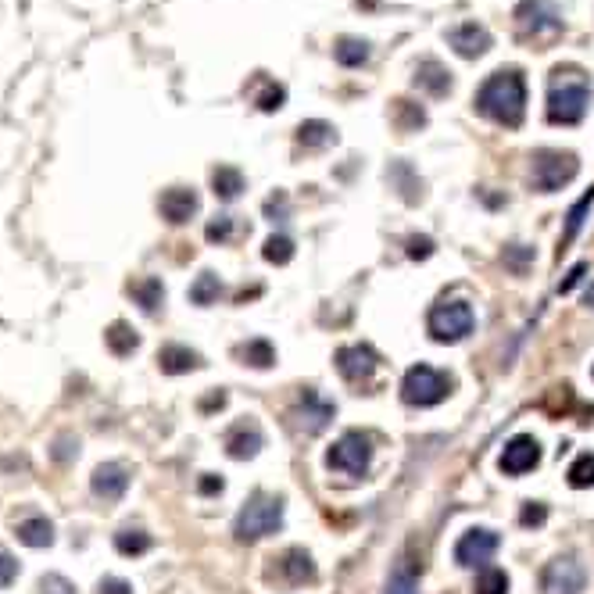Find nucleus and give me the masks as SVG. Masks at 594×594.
<instances>
[{
	"mask_svg": "<svg viewBox=\"0 0 594 594\" xmlns=\"http://www.w3.org/2000/svg\"><path fill=\"white\" fill-rule=\"evenodd\" d=\"M476 111L505 129H516L527 115V83L516 68H501L476 90Z\"/></svg>",
	"mask_w": 594,
	"mask_h": 594,
	"instance_id": "nucleus-1",
	"label": "nucleus"
},
{
	"mask_svg": "<svg viewBox=\"0 0 594 594\" xmlns=\"http://www.w3.org/2000/svg\"><path fill=\"white\" fill-rule=\"evenodd\" d=\"M591 104V86L580 72H555L548 90V122L555 126H577Z\"/></svg>",
	"mask_w": 594,
	"mask_h": 594,
	"instance_id": "nucleus-2",
	"label": "nucleus"
},
{
	"mask_svg": "<svg viewBox=\"0 0 594 594\" xmlns=\"http://www.w3.org/2000/svg\"><path fill=\"white\" fill-rule=\"evenodd\" d=\"M283 527V498L276 494H251L244 509L237 512V523H233V534H237L240 544H255L262 537L276 534Z\"/></svg>",
	"mask_w": 594,
	"mask_h": 594,
	"instance_id": "nucleus-3",
	"label": "nucleus"
},
{
	"mask_svg": "<svg viewBox=\"0 0 594 594\" xmlns=\"http://www.w3.org/2000/svg\"><path fill=\"white\" fill-rule=\"evenodd\" d=\"M326 466H330L333 473L362 480V476L369 473V466H373V441H369V433H362V430L340 433L337 444L326 451Z\"/></svg>",
	"mask_w": 594,
	"mask_h": 594,
	"instance_id": "nucleus-4",
	"label": "nucleus"
},
{
	"mask_svg": "<svg viewBox=\"0 0 594 594\" xmlns=\"http://www.w3.org/2000/svg\"><path fill=\"white\" fill-rule=\"evenodd\" d=\"M451 394V376L433 365H412L401 380V401L412 408H433Z\"/></svg>",
	"mask_w": 594,
	"mask_h": 594,
	"instance_id": "nucleus-5",
	"label": "nucleus"
},
{
	"mask_svg": "<svg viewBox=\"0 0 594 594\" xmlns=\"http://www.w3.org/2000/svg\"><path fill=\"white\" fill-rule=\"evenodd\" d=\"M476 315L466 301H444V305H433L426 315V330L437 344H459L473 333Z\"/></svg>",
	"mask_w": 594,
	"mask_h": 594,
	"instance_id": "nucleus-6",
	"label": "nucleus"
},
{
	"mask_svg": "<svg viewBox=\"0 0 594 594\" xmlns=\"http://www.w3.org/2000/svg\"><path fill=\"white\" fill-rule=\"evenodd\" d=\"M577 172H580V158L573 151H537L530 179H534V190L555 194V190H562L566 183H573Z\"/></svg>",
	"mask_w": 594,
	"mask_h": 594,
	"instance_id": "nucleus-7",
	"label": "nucleus"
},
{
	"mask_svg": "<svg viewBox=\"0 0 594 594\" xmlns=\"http://www.w3.org/2000/svg\"><path fill=\"white\" fill-rule=\"evenodd\" d=\"M544 594H584L587 591V569L577 555H559L544 566L541 573Z\"/></svg>",
	"mask_w": 594,
	"mask_h": 594,
	"instance_id": "nucleus-8",
	"label": "nucleus"
},
{
	"mask_svg": "<svg viewBox=\"0 0 594 594\" xmlns=\"http://www.w3.org/2000/svg\"><path fill=\"white\" fill-rule=\"evenodd\" d=\"M516 26L523 36H555L562 33V15L555 8V0H519L516 8Z\"/></svg>",
	"mask_w": 594,
	"mask_h": 594,
	"instance_id": "nucleus-9",
	"label": "nucleus"
},
{
	"mask_svg": "<svg viewBox=\"0 0 594 594\" xmlns=\"http://www.w3.org/2000/svg\"><path fill=\"white\" fill-rule=\"evenodd\" d=\"M276 566L269 569V580L276 587H287V591H294V587H305L315 580V562L312 555L305 552V548H287V552L280 555V559H272Z\"/></svg>",
	"mask_w": 594,
	"mask_h": 594,
	"instance_id": "nucleus-10",
	"label": "nucleus"
},
{
	"mask_svg": "<svg viewBox=\"0 0 594 594\" xmlns=\"http://www.w3.org/2000/svg\"><path fill=\"white\" fill-rule=\"evenodd\" d=\"M498 548H501V537L494 534V530L476 527V530H469V534L459 537V544H455V562L466 566V569L487 566V562L498 555Z\"/></svg>",
	"mask_w": 594,
	"mask_h": 594,
	"instance_id": "nucleus-11",
	"label": "nucleus"
},
{
	"mask_svg": "<svg viewBox=\"0 0 594 594\" xmlns=\"http://www.w3.org/2000/svg\"><path fill=\"white\" fill-rule=\"evenodd\" d=\"M541 466V444L530 437V433H516L509 444H505V451H501L498 459V469L505 476H527L530 469Z\"/></svg>",
	"mask_w": 594,
	"mask_h": 594,
	"instance_id": "nucleus-12",
	"label": "nucleus"
},
{
	"mask_svg": "<svg viewBox=\"0 0 594 594\" xmlns=\"http://www.w3.org/2000/svg\"><path fill=\"white\" fill-rule=\"evenodd\" d=\"M380 369V355L369 344H348L337 351V373L348 383H369Z\"/></svg>",
	"mask_w": 594,
	"mask_h": 594,
	"instance_id": "nucleus-13",
	"label": "nucleus"
},
{
	"mask_svg": "<svg viewBox=\"0 0 594 594\" xmlns=\"http://www.w3.org/2000/svg\"><path fill=\"white\" fill-rule=\"evenodd\" d=\"M90 491L101 501H122V494L129 491V469L122 462H101L90 476Z\"/></svg>",
	"mask_w": 594,
	"mask_h": 594,
	"instance_id": "nucleus-14",
	"label": "nucleus"
},
{
	"mask_svg": "<svg viewBox=\"0 0 594 594\" xmlns=\"http://www.w3.org/2000/svg\"><path fill=\"white\" fill-rule=\"evenodd\" d=\"M262 448H265V433H262V426L251 423V419H244V423H237L226 433V455L237 462L255 459Z\"/></svg>",
	"mask_w": 594,
	"mask_h": 594,
	"instance_id": "nucleus-15",
	"label": "nucleus"
},
{
	"mask_svg": "<svg viewBox=\"0 0 594 594\" xmlns=\"http://www.w3.org/2000/svg\"><path fill=\"white\" fill-rule=\"evenodd\" d=\"M294 419H297V426L308 433V437H315V433H323L326 426H330L333 405H330V401L319 398L315 391H305V398H301V405H297Z\"/></svg>",
	"mask_w": 594,
	"mask_h": 594,
	"instance_id": "nucleus-16",
	"label": "nucleus"
},
{
	"mask_svg": "<svg viewBox=\"0 0 594 594\" xmlns=\"http://www.w3.org/2000/svg\"><path fill=\"white\" fill-rule=\"evenodd\" d=\"M448 43L462 58H484V54L491 51V33H487L484 26H476V22H462L459 29L448 33Z\"/></svg>",
	"mask_w": 594,
	"mask_h": 594,
	"instance_id": "nucleus-17",
	"label": "nucleus"
},
{
	"mask_svg": "<svg viewBox=\"0 0 594 594\" xmlns=\"http://www.w3.org/2000/svg\"><path fill=\"white\" fill-rule=\"evenodd\" d=\"M158 208H162V219H169L172 226H183V222L190 219V215H197V208H201V201H197L194 190L187 187H172L162 194V201H158Z\"/></svg>",
	"mask_w": 594,
	"mask_h": 594,
	"instance_id": "nucleus-18",
	"label": "nucleus"
},
{
	"mask_svg": "<svg viewBox=\"0 0 594 594\" xmlns=\"http://www.w3.org/2000/svg\"><path fill=\"white\" fill-rule=\"evenodd\" d=\"M416 86L430 97H444L451 90V72L437 58H423L416 65Z\"/></svg>",
	"mask_w": 594,
	"mask_h": 594,
	"instance_id": "nucleus-19",
	"label": "nucleus"
},
{
	"mask_svg": "<svg viewBox=\"0 0 594 594\" xmlns=\"http://www.w3.org/2000/svg\"><path fill=\"white\" fill-rule=\"evenodd\" d=\"M158 365H162V373L169 376H183V373H194V369H201V355L190 348H183V344H165L162 351H158Z\"/></svg>",
	"mask_w": 594,
	"mask_h": 594,
	"instance_id": "nucleus-20",
	"label": "nucleus"
},
{
	"mask_svg": "<svg viewBox=\"0 0 594 594\" xmlns=\"http://www.w3.org/2000/svg\"><path fill=\"white\" fill-rule=\"evenodd\" d=\"M18 541L26 544V548H51L54 544V523L47 516H29L22 519L15 527Z\"/></svg>",
	"mask_w": 594,
	"mask_h": 594,
	"instance_id": "nucleus-21",
	"label": "nucleus"
},
{
	"mask_svg": "<svg viewBox=\"0 0 594 594\" xmlns=\"http://www.w3.org/2000/svg\"><path fill=\"white\" fill-rule=\"evenodd\" d=\"M591 208H594V187L587 190V194L580 197V201L566 212V230H562L559 251H566V247L580 237V230H584V222H587V215H591Z\"/></svg>",
	"mask_w": 594,
	"mask_h": 594,
	"instance_id": "nucleus-22",
	"label": "nucleus"
},
{
	"mask_svg": "<svg viewBox=\"0 0 594 594\" xmlns=\"http://www.w3.org/2000/svg\"><path fill=\"white\" fill-rule=\"evenodd\" d=\"M297 140L308 147V151H323V147L337 144V129L323 119H312V122H301L297 126Z\"/></svg>",
	"mask_w": 594,
	"mask_h": 594,
	"instance_id": "nucleus-23",
	"label": "nucleus"
},
{
	"mask_svg": "<svg viewBox=\"0 0 594 594\" xmlns=\"http://www.w3.org/2000/svg\"><path fill=\"white\" fill-rule=\"evenodd\" d=\"M104 344H108V351L111 355H119V358H126V355H133L136 348H140V337H136V330L129 323H111L108 330H104Z\"/></svg>",
	"mask_w": 594,
	"mask_h": 594,
	"instance_id": "nucleus-24",
	"label": "nucleus"
},
{
	"mask_svg": "<svg viewBox=\"0 0 594 594\" xmlns=\"http://www.w3.org/2000/svg\"><path fill=\"white\" fill-rule=\"evenodd\" d=\"M129 294L136 297V305L144 308L147 315L158 312V305H162V301H165V287H162V280H154V276H144V280L129 283Z\"/></svg>",
	"mask_w": 594,
	"mask_h": 594,
	"instance_id": "nucleus-25",
	"label": "nucleus"
},
{
	"mask_svg": "<svg viewBox=\"0 0 594 594\" xmlns=\"http://www.w3.org/2000/svg\"><path fill=\"white\" fill-rule=\"evenodd\" d=\"M212 187H215V197H222V201H237L240 190H244V172L233 169V165H219V169L212 172Z\"/></svg>",
	"mask_w": 594,
	"mask_h": 594,
	"instance_id": "nucleus-26",
	"label": "nucleus"
},
{
	"mask_svg": "<svg viewBox=\"0 0 594 594\" xmlns=\"http://www.w3.org/2000/svg\"><path fill=\"white\" fill-rule=\"evenodd\" d=\"M333 58H337L344 68H358L369 61V43L358 40V36H340L337 47H333Z\"/></svg>",
	"mask_w": 594,
	"mask_h": 594,
	"instance_id": "nucleus-27",
	"label": "nucleus"
},
{
	"mask_svg": "<svg viewBox=\"0 0 594 594\" xmlns=\"http://www.w3.org/2000/svg\"><path fill=\"white\" fill-rule=\"evenodd\" d=\"M115 552L126 555V559H136V555L151 552V534H144V530H133V527L119 530V534H115Z\"/></svg>",
	"mask_w": 594,
	"mask_h": 594,
	"instance_id": "nucleus-28",
	"label": "nucleus"
},
{
	"mask_svg": "<svg viewBox=\"0 0 594 594\" xmlns=\"http://www.w3.org/2000/svg\"><path fill=\"white\" fill-rule=\"evenodd\" d=\"M219 294H222V283L215 272H201L194 280V287H190V301H194V305H215Z\"/></svg>",
	"mask_w": 594,
	"mask_h": 594,
	"instance_id": "nucleus-29",
	"label": "nucleus"
},
{
	"mask_svg": "<svg viewBox=\"0 0 594 594\" xmlns=\"http://www.w3.org/2000/svg\"><path fill=\"white\" fill-rule=\"evenodd\" d=\"M237 355L244 358V365H255V369H269L276 362V351H272L269 340H247Z\"/></svg>",
	"mask_w": 594,
	"mask_h": 594,
	"instance_id": "nucleus-30",
	"label": "nucleus"
},
{
	"mask_svg": "<svg viewBox=\"0 0 594 594\" xmlns=\"http://www.w3.org/2000/svg\"><path fill=\"white\" fill-rule=\"evenodd\" d=\"M566 476H569V487H577V491H587V487H594V455H591V451L577 455Z\"/></svg>",
	"mask_w": 594,
	"mask_h": 594,
	"instance_id": "nucleus-31",
	"label": "nucleus"
},
{
	"mask_svg": "<svg viewBox=\"0 0 594 594\" xmlns=\"http://www.w3.org/2000/svg\"><path fill=\"white\" fill-rule=\"evenodd\" d=\"M387 594H419L416 569L408 566V562H398L394 573H391V580H387Z\"/></svg>",
	"mask_w": 594,
	"mask_h": 594,
	"instance_id": "nucleus-32",
	"label": "nucleus"
},
{
	"mask_svg": "<svg viewBox=\"0 0 594 594\" xmlns=\"http://www.w3.org/2000/svg\"><path fill=\"white\" fill-rule=\"evenodd\" d=\"M394 122H398L401 133H412V129L426 126V111L412 101H394Z\"/></svg>",
	"mask_w": 594,
	"mask_h": 594,
	"instance_id": "nucleus-33",
	"label": "nucleus"
},
{
	"mask_svg": "<svg viewBox=\"0 0 594 594\" xmlns=\"http://www.w3.org/2000/svg\"><path fill=\"white\" fill-rule=\"evenodd\" d=\"M473 594H509V577H505V569H494L487 566L473 584Z\"/></svg>",
	"mask_w": 594,
	"mask_h": 594,
	"instance_id": "nucleus-34",
	"label": "nucleus"
},
{
	"mask_svg": "<svg viewBox=\"0 0 594 594\" xmlns=\"http://www.w3.org/2000/svg\"><path fill=\"white\" fill-rule=\"evenodd\" d=\"M262 258L272 265H287L290 258H294V240L290 237H269L262 247Z\"/></svg>",
	"mask_w": 594,
	"mask_h": 594,
	"instance_id": "nucleus-35",
	"label": "nucleus"
},
{
	"mask_svg": "<svg viewBox=\"0 0 594 594\" xmlns=\"http://www.w3.org/2000/svg\"><path fill=\"white\" fill-rule=\"evenodd\" d=\"M530 262H534V251H530V247H523V244L505 247V265H509V269L516 272V276H523Z\"/></svg>",
	"mask_w": 594,
	"mask_h": 594,
	"instance_id": "nucleus-36",
	"label": "nucleus"
},
{
	"mask_svg": "<svg viewBox=\"0 0 594 594\" xmlns=\"http://www.w3.org/2000/svg\"><path fill=\"white\" fill-rule=\"evenodd\" d=\"M40 594H76V584L68 577H61V573H43Z\"/></svg>",
	"mask_w": 594,
	"mask_h": 594,
	"instance_id": "nucleus-37",
	"label": "nucleus"
},
{
	"mask_svg": "<svg viewBox=\"0 0 594 594\" xmlns=\"http://www.w3.org/2000/svg\"><path fill=\"white\" fill-rule=\"evenodd\" d=\"M283 101H287V94H283V86H276V83H265V90L258 94V108L262 111L283 108Z\"/></svg>",
	"mask_w": 594,
	"mask_h": 594,
	"instance_id": "nucleus-38",
	"label": "nucleus"
},
{
	"mask_svg": "<svg viewBox=\"0 0 594 594\" xmlns=\"http://www.w3.org/2000/svg\"><path fill=\"white\" fill-rule=\"evenodd\" d=\"M544 519H548V509H544L541 501H527L523 512H519V523H523V527H544Z\"/></svg>",
	"mask_w": 594,
	"mask_h": 594,
	"instance_id": "nucleus-39",
	"label": "nucleus"
},
{
	"mask_svg": "<svg viewBox=\"0 0 594 594\" xmlns=\"http://www.w3.org/2000/svg\"><path fill=\"white\" fill-rule=\"evenodd\" d=\"M230 233H233V219H230V215H219V219L208 222V230H204V237L212 240V244H215V240L222 244V240H230Z\"/></svg>",
	"mask_w": 594,
	"mask_h": 594,
	"instance_id": "nucleus-40",
	"label": "nucleus"
},
{
	"mask_svg": "<svg viewBox=\"0 0 594 594\" xmlns=\"http://www.w3.org/2000/svg\"><path fill=\"white\" fill-rule=\"evenodd\" d=\"M15 577H18V559L8 548H0V587H11Z\"/></svg>",
	"mask_w": 594,
	"mask_h": 594,
	"instance_id": "nucleus-41",
	"label": "nucleus"
},
{
	"mask_svg": "<svg viewBox=\"0 0 594 594\" xmlns=\"http://www.w3.org/2000/svg\"><path fill=\"white\" fill-rule=\"evenodd\" d=\"M58 462H68L72 455H79V441L72 437V433H61L58 441H54V451H51Z\"/></svg>",
	"mask_w": 594,
	"mask_h": 594,
	"instance_id": "nucleus-42",
	"label": "nucleus"
},
{
	"mask_svg": "<svg viewBox=\"0 0 594 594\" xmlns=\"http://www.w3.org/2000/svg\"><path fill=\"white\" fill-rule=\"evenodd\" d=\"M97 594H133V584L122 577H104L101 584H97Z\"/></svg>",
	"mask_w": 594,
	"mask_h": 594,
	"instance_id": "nucleus-43",
	"label": "nucleus"
},
{
	"mask_svg": "<svg viewBox=\"0 0 594 594\" xmlns=\"http://www.w3.org/2000/svg\"><path fill=\"white\" fill-rule=\"evenodd\" d=\"M433 240L430 237H408V258H430Z\"/></svg>",
	"mask_w": 594,
	"mask_h": 594,
	"instance_id": "nucleus-44",
	"label": "nucleus"
},
{
	"mask_svg": "<svg viewBox=\"0 0 594 594\" xmlns=\"http://www.w3.org/2000/svg\"><path fill=\"white\" fill-rule=\"evenodd\" d=\"M584 272H587V265H584V262H580V265H573V269L566 272V280L559 283V294H569V290L577 287V283L584 280Z\"/></svg>",
	"mask_w": 594,
	"mask_h": 594,
	"instance_id": "nucleus-45",
	"label": "nucleus"
},
{
	"mask_svg": "<svg viewBox=\"0 0 594 594\" xmlns=\"http://www.w3.org/2000/svg\"><path fill=\"white\" fill-rule=\"evenodd\" d=\"M219 491H222V480H219V476H212V473L204 476V480H201V494H219Z\"/></svg>",
	"mask_w": 594,
	"mask_h": 594,
	"instance_id": "nucleus-46",
	"label": "nucleus"
},
{
	"mask_svg": "<svg viewBox=\"0 0 594 594\" xmlns=\"http://www.w3.org/2000/svg\"><path fill=\"white\" fill-rule=\"evenodd\" d=\"M584 305H587V308H594V283H591V287H587V294H584Z\"/></svg>",
	"mask_w": 594,
	"mask_h": 594,
	"instance_id": "nucleus-47",
	"label": "nucleus"
}]
</instances>
